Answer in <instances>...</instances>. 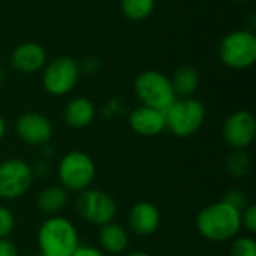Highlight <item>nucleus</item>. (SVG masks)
I'll return each mask as SVG.
<instances>
[{"mask_svg": "<svg viewBox=\"0 0 256 256\" xmlns=\"http://www.w3.org/2000/svg\"><path fill=\"white\" fill-rule=\"evenodd\" d=\"M94 105L87 98H75L63 110V120L72 129H84L94 120Z\"/></svg>", "mask_w": 256, "mask_h": 256, "instance_id": "nucleus-16", "label": "nucleus"}, {"mask_svg": "<svg viewBox=\"0 0 256 256\" xmlns=\"http://www.w3.org/2000/svg\"><path fill=\"white\" fill-rule=\"evenodd\" d=\"M135 94L142 105L165 111L176 99L171 80L159 70H144L135 80Z\"/></svg>", "mask_w": 256, "mask_h": 256, "instance_id": "nucleus-6", "label": "nucleus"}, {"mask_svg": "<svg viewBox=\"0 0 256 256\" xmlns=\"http://www.w3.org/2000/svg\"><path fill=\"white\" fill-rule=\"evenodd\" d=\"M15 230V216L3 204H0V238H9Z\"/></svg>", "mask_w": 256, "mask_h": 256, "instance_id": "nucleus-22", "label": "nucleus"}, {"mask_svg": "<svg viewBox=\"0 0 256 256\" xmlns=\"http://www.w3.org/2000/svg\"><path fill=\"white\" fill-rule=\"evenodd\" d=\"M33 256H44V255H40V254H38V255H33Z\"/></svg>", "mask_w": 256, "mask_h": 256, "instance_id": "nucleus-31", "label": "nucleus"}, {"mask_svg": "<svg viewBox=\"0 0 256 256\" xmlns=\"http://www.w3.org/2000/svg\"><path fill=\"white\" fill-rule=\"evenodd\" d=\"M219 57L232 69H246L256 60V38L252 32L236 30L228 33L219 45Z\"/></svg>", "mask_w": 256, "mask_h": 256, "instance_id": "nucleus-8", "label": "nucleus"}, {"mask_svg": "<svg viewBox=\"0 0 256 256\" xmlns=\"http://www.w3.org/2000/svg\"><path fill=\"white\" fill-rule=\"evenodd\" d=\"M237 2H249V0H237Z\"/></svg>", "mask_w": 256, "mask_h": 256, "instance_id": "nucleus-30", "label": "nucleus"}, {"mask_svg": "<svg viewBox=\"0 0 256 256\" xmlns=\"http://www.w3.org/2000/svg\"><path fill=\"white\" fill-rule=\"evenodd\" d=\"M122 12L132 21H142L152 15L154 9V0H122Z\"/></svg>", "mask_w": 256, "mask_h": 256, "instance_id": "nucleus-19", "label": "nucleus"}, {"mask_svg": "<svg viewBox=\"0 0 256 256\" xmlns=\"http://www.w3.org/2000/svg\"><path fill=\"white\" fill-rule=\"evenodd\" d=\"M15 132L24 144L42 147L51 141L54 128L44 114L24 112L15 123Z\"/></svg>", "mask_w": 256, "mask_h": 256, "instance_id": "nucleus-11", "label": "nucleus"}, {"mask_svg": "<svg viewBox=\"0 0 256 256\" xmlns=\"http://www.w3.org/2000/svg\"><path fill=\"white\" fill-rule=\"evenodd\" d=\"M46 52L44 46L36 42H24L14 48L10 54V64L21 74H34L44 68Z\"/></svg>", "mask_w": 256, "mask_h": 256, "instance_id": "nucleus-14", "label": "nucleus"}, {"mask_svg": "<svg viewBox=\"0 0 256 256\" xmlns=\"http://www.w3.org/2000/svg\"><path fill=\"white\" fill-rule=\"evenodd\" d=\"M128 122L129 128L141 136H156L166 129L164 111L146 105L132 110Z\"/></svg>", "mask_w": 256, "mask_h": 256, "instance_id": "nucleus-13", "label": "nucleus"}, {"mask_svg": "<svg viewBox=\"0 0 256 256\" xmlns=\"http://www.w3.org/2000/svg\"><path fill=\"white\" fill-rule=\"evenodd\" d=\"M75 212L87 224L100 228L116 219L117 202L108 192L88 188L76 194Z\"/></svg>", "mask_w": 256, "mask_h": 256, "instance_id": "nucleus-5", "label": "nucleus"}, {"mask_svg": "<svg viewBox=\"0 0 256 256\" xmlns=\"http://www.w3.org/2000/svg\"><path fill=\"white\" fill-rule=\"evenodd\" d=\"M69 201V192L60 184L46 186L36 195V208L45 216H57L66 207Z\"/></svg>", "mask_w": 256, "mask_h": 256, "instance_id": "nucleus-17", "label": "nucleus"}, {"mask_svg": "<svg viewBox=\"0 0 256 256\" xmlns=\"http://www.w3.org/2000/svg\"><path fill=\"white\" fill-rule=\"evenodd\" d=\"M4 135H6V122H4V118L0 116V141L4 138Z\"/></svg>", "mask_w": 256, "mask_h": 256, "instance_id": "nucleus-27", "label": "nucleus"}, {"mask_svg": "<svg viewBox=\"0 0 256 256\" xmlns=\"http://www.w3.org/2000/svg\"><path fill=\"white\" fill-rule=\"evenodd\" d=\"M240 220H242V230L244 228L249 236L256 232V206L249 204L240 212Z\"/></svg>", "mask_w": 256, "mask_h": 256, "instance_id": "nucleus-23", "label": "nucleus"}, {"mask_svg": "<svg viewBox=\"0 0 256 256\" xmlns=\"http://www.w3.org/2000/svg\"><path fill=\"white\" fill-rule=\"evenodd\" d=\"M124 256H153L152 254H148V252H144V250H135V252H129V254H126Z\"/></svg>", "mask_w": 256, "mask_h": 256, "instance_id": "nucleus-28", "label": "nucleus"}, {"mask_svg": "<svg viewBox=\"0 0 256 256\" xmlns=\"http://www.w3.org/2000/svg\"><path fill=\"white\" fill-rule=\"evenodd\" d=\"M80 66L78 63L68 56L54 58L44 70L42 84L44 88L52 96L68 94L78 82Z\"/></svg>", "mask_w": 256, "mask_h": 256, "instance_id": "nucleus-9", "label": "nucleus"}, {"mask_svg": "<svg viewBox=\"0 0 256 256\" xmlns=\"http://www.w3.org/2000/svg\"><path fill=\"white\" fill-rule=\"evenodd\" d=\"M222 200H224L225 202L231 204L232 207H236V208L240 210V212H242L246 206L250 204L248 195H246L243 190H240V189H231V190H228V192L224 195Z\"/></svg>", "mask_w": 256, "mask_h": 256, "instance_id": "nucleus-24", "label": "nucleus"}, {"mask_svg": "<svg viewBox=\"0 0 256 256\" xmlns=\"http://www.w3.org/2000/svg\"><path fill=\"white\" fill-rule=\"evenodd\" d=\"M231 242L228 256H256V240L252 236H237Z\"/></svg>", "mask_w": 256, "mask_h": 256, "instance_id": "nucleus-21", "label": "nucleus"}, {"mask_svg": "<svg viewBox=\"0 0 256 256\" xmlns=\"http://www.w3.org/2000/svg\"><path fill=\"white\" fill-rule=\"evenodd\" d=\"M0 256H20V252L12 240L0 238Z\"/></svg>", "mask_w": 256, "mask_h": 256, "instance_id": "nucleus-25", "label": "nucleus"}, {"mask_svg": "<svg viewBox=\"0 0 256 256\" xmlns=\"http://www.w3.org/2000/svg\"><path fill=\"white\" fill-rule=\"evenodd\" d=\"M226 170L236 178H243L250 171V158L246 150H232L226 159Z\"/></svg>", "mask_w": 256, "mask_h": 256, "instance_id": "nucleus-20", "label": "nucleus"}, {"mask_svg": "<svg viewBox=\"0 0 256 256\" xmlns=\"http://www.w3.org/2000/svg\"><path fill=\"white\" fill-rule=\"evenodd\" d=\"M129 248V231L117 224L110 222L99 230V249L108 255H123Z\"/></svg>", "mask_w": 256, "mask_h": 256, "instance_id": "nucleus-15", "label": "nucleus"}, {"mask_svg": "<svg viewBox=\"0 0 256 256\" xmlns=\"http://www.w3.org/2000/svg\"><path fill=\"white\" fill-rule=\"evenodd\" d=\"M171 86L177 98H192L200 86V74L192 66H182L176 70Z\"/></svg>", "mask_w": 256, "mask_h": 256, "instance_id": "nucleus-18", "label": "nucleus"}, {"mask_svg": "<svg viewBox=\"0 0 256 256\" xmlns=\"http://www.w3.org/2000/svg\"><path fill=\"white\" fill-rule=\"evenodd\" d=\"M166 129L177 138H190L204 124L206 106L195 98H178L165 111Z\"/></svg>", "mask_w": 256, "mask_h": 256, "instance_id": "nucleus-4", "label": "nucleus"}, {"mask_svg": "<svg viewBox=\"0 0 256 256\" xmlns=\"http://www.w3.org/2000/svg\"><path fill=\"white\" fill-rule=\"evenodd\" d=\"M162 222L160 212L158 206L150 201H140L132 206L128 214V226L129 231L138 237H150L153 236Z\"/></svg>", "mask_w": 256, "mask_h": 256, "instance_id": "nucleus-12", "label": "nucleus"}, {"mask_svg": "<svg viewBox=\"0 0 256 256\" xmlns=\"http://www.w3.org/2000/svg\"><path fill=\"white\" fill-rule=\"evenodd\" d=\"M3 78H4V72H3V69L0 68V82L3 81Z\"/></svg>", "mask_w": 256, "mask_h": 256, "instance_id": "nucleus-29", "label": "nucleus"}, {"mask_svg": "<svg viewBox=\"0 0 256 256\" xmlns=\"http://www.w3.org/2000/svg\"><path fill=\"white\" fill-rule=\"evenodd\" d=\"M70 256H105V254L99 249V248H94V246H82L80 244L75 252Z\"/></svg>", "mask_w": 256, "mask_h": 256, "instance_id": "nucleus-26", "label": "nucleus"}, {"mask_svg": "<svg viewBox=\"0 0 256 256\" xmlns=\"http://www.w3.org/2000/svg\"><path fill=\"white\" fill-rule=\"evenodd\" d=\"M96 177V165L90 154L81 150L68 152L57 165L58 184L69 194H80L92 188Z\"/></svg>", "mask_w": 256, "mask_h": 256, "instance_id": "nucleus-3", "label": "nucleus"}, {"mask_svg": "<svg viewBox=\"0 0 256 256\" xmlns=\"http://www.w3.org/2000/svg\"><path fill=\"white\" fill-rule=\"evenodd\" d=\"M195 226L198 234L212 243L234 240L242 231L240 210L224 200L206 206L196 214Z\"/></svg>", "mask_w": 256, "mask_h": 256, "instance_id": "nucleus-1", "label": "nucleus"}, {"mask_svg": "<svg viewBox=\"0 0 256 256\" xmlns=\"http://www.w3.org/2000/svg\"><path fill=\"white\" fill-rule=\"evenodd\" d=\"M34 180L33 166L20 159L10 158L0 162V200L15 201L24 196Z\"/></svg>", "mask_w": 256, "mask_h": 256, "instance_id": "nucleus-7", "label": "nucleus"}, {"mask_svg": "<svg viewBox=\"0 0 256 256\" xmlns=\"http://www.w3.org/2000/svg\"><path fill=\"white\" fill-rule=\"evenodd\" d=\"M38 248L44 256H70L80 246L76 226L64 216H48L38 230Z\"/></svg>", "mask_w": 256, "mask_h": 256, "instance_id": "nucleus-2", "label": "nucleus"}, {"mask_svg": "<svg viewBox=\"0 0 256 256\" xmlns=\"http://www.w3.org/2000/svg\"><path fill=\"white\" fill-rule=\"evenodd\" d=\"M222 136L232 150H246L255 141V117L248 111L232 112L224 123Z\"/></svg>", "mask_w": 256, "mask_h": 256, "instance_id": "nucleus-10", "label": "nucleus"}]
</instances>
